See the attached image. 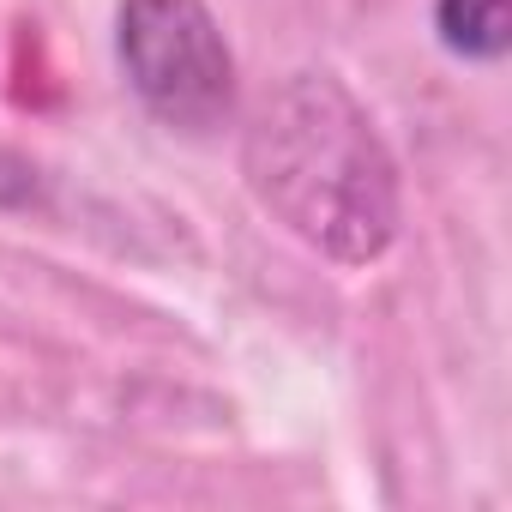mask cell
Instances as JSON below:
<instances>
[{
  "label": "cell",
  "mask_w": 512,
  "mask_h": 512,
  "mask_svg": "<svg viewBox=\"0 0 512 512\" xmlns=\"http://www.w3.org/2000/svg\"><path fill=\"white\" fill-rule=\"evenodd\" d=\"M241 175L332 266H374L398 235V169L368 109L332 73H290L241 139Z\"/></svg>",
  "instance_id": "obj_1"
},
{
  "label": "cell",
  "mask_w": 512,
  "mask_h": 512,
  "mask_svg": "<svg viewBox=\"0 0 512 512\" xmlns=\"http://www.w3.org/2000/svg\"><path fill=\"white\" fill-rule=\"evenodd\" d=\"M115 49L133 97L175 133H217L235 115V55L205 0H121Z\"/></svg>",
  "instance_id": "obj_2"
},
{
  "label": "cell",
  "mask_w": 512,
  "mask_h": 512,
  "mask_svg": "<svg viewBox=\"0 0 512 512\" xmlns=\"http://www.w3.org/2000/svg\"><path fill=\"white\" fill-rule=\"evenodd\" d=\"M434 31H440V49L470 61V67H494L506 55V43H512L506 0H440Z\"/></svg>",
  "instance_id": "obj_3"
}]
</instances>
